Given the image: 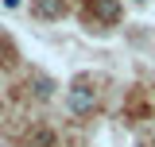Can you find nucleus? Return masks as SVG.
<instances>
[{"mask_svg": "<svg viewBox=\"0 0 155 147\" xmlns=\"http://www.w3.org/2000/svg\"><path fill=\"white\" fill-rule=\"evenodd\" d=\"M97 16L101 19H116L120 16V4L116 0H97Z\"/></svg>", "mask_w": 155, "mask_h": 147, "instance_id": "f03ea898", "label": "nucleus"}, {"mask_svg": "<svg viewBox=\"0 0 155 147\" xmlns=\"http://www.w3.org/2000/svg\"><path fill=\"white\" fill-rule=\"evenodd\" d=\"M19 4H23V0H4V8H8V12H16Z\"/></svg>", "mask_w": 155, "mask_h": 147, "instance_id": "39448f33", "label": "nucleus"}, {"mask_svg": "<svg viewBox=\"0 0 155 147\" xmlns=\"http://www.w3.org/2000/svg\"><path fill=\"white\" fill-rule=\"evenodd\" d=\"M51 93H54V81H51V77H43V74H39V77H35V97H39V101H47V97H51Z\"/></svg>", "mask_w": 155, "mask_h": 147, "instance_id": "7ed1b4c3", "label": "nucleus"}, {"mask_svg": "<svg viewBox=\"0 0 155 147\" xmlns=\"http://www.w3.org/2000/svg\"><path fill=\"white\" fill-rule=\"evenodd\" d=\"M66 105H70V112H78V116H81V112H93L97 109V93L85 89V85H74L70 97H66Z\"/></svg>", "mask_w": 155, "mask_h": 147, "instance_id": "f257e3e1", "label": "nucleus"}, {"mask_svg": "<svg viewBox=\"0 0 155 147\" xmlns=\"http://www.w3.org/2000/svg\"><path fill=\"white\" fill-rule=\"evenodd\" d=\"M58 12H62L58 0H39V16H58Z\"/></svg>", "mask_w": 155, "mask_h": 147, "instance_id": "20e7f679", "label": "nucleus"}]
</instances>
